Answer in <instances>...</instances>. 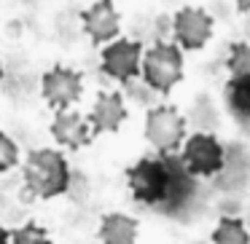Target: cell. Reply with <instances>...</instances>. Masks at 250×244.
I'll return each mask as SVG.
<instances>
[{"instance_id": "obj_9", "label": "cell", "mask_w": 250, "mask_h": 244, "mask_svg": "<svg viewBox=\"0 0 250 244\" xmlns=\"http://www.w3.org/2000/svg\"><path fill=\"white\" fill-rule=\"evenodd\" d=\"M81 22L86 35L92 38V43H110V40L119 38L121 30V19L119 11H116L113 0H94L89 8L81 11Z\"/></svg>"}, {"instance_id": "obj_1", "label": "cell", "mask_w": 250, "mask_h": 244, "mask_svg": "<svg viewBox=\"0 0 250 244\" xmlns=\"http://www.w3.org/2000/svg\"><path fill=\"white\" fill-rule=\"evenodd\" d=\"M196 174L186 167L183 156L159 153L143 156L126 169V183L135 201L146 206H156L162 212H178L188 204L196 190Z\"/></svg>"}, {"instance_id": "obj_6", "label": "cell", "mask_w": 250, "mask_h": 244, "mask_svg": "<svg viewBox=\"0 0 250 244\" xmlns=\"http://www.w3.org/2000/svg\"><path fill=\"white\" fill-rule=\"evenodd\" d=\"M41 94L54 110L70 108L73 102H78L83 94V75L73 67L54 65L49 73H43L41 81Z\"/></svg>"}, {"instance_id": "obj_10", "label": "cell", "mask_w": 250, "mask_h": 244, "mask_svg": "<svg viewBox=\"0 0 250 244\" xmlns=\"http://www.w3.org/2000/svg\"><path fill=\"white\" fill-rule=\"evenodd\" d=\"M51 137L60 145L70 148V150H78V148L89 145L94 140V131H92L89 118H83L76 110L62 108V110H57L54 121H51Z\"/></svg>"}, {"instance_id": "obj_19", "label": "cell", "mask_w": 250, "mask_h": 244, "mask_svg": "<svg viewBox=\"0 0 250 244\" xmlns=\"http://www.w3.org/2000/svg\"><path fill=\"white\" fill-rule=\"evenodd\" d=\"M237 8L239 11H250V0H237Z\"/></svg>"}, {"instance_id": "obj_7", "label": "cell", "mask_w": 250, "mask_h": 244, "mask_svg": "<svg viewBox=\"0 0 250 244\" xmlns=\"http://www.w3.org/2000/svg\"><path fill=\"white\" fill-rule=\"evenodd\" d=\"M183 161L196 177H210L223 169V145L215 134H191L183 142Z\"/></svg>"}, {"instance_id": "obj_3", "label": "cell", "mask_w": 250, "mask_h": 244, "mask_svg": "<svg viewBox=\"0 0 250 244\" xmlns=\"http://www.w3.org/2000/svg\"><path fill=\"white\" fill-rule=\"evenodd\" d=\"M143 78L159 94H167L183 78V51H180V43L156 40L143 54Z\"/></svg>"}, {"instance_id": "obj_13", "label": "cell", "mask_w": 250, "mask_h": 244, "mask_svg": "<svg viewBox=\"0 0 250 244\" xmlns=\"http://www.w3.org/2000/svg\"><path fill=\"white\" fill-rule=\"evenodd\" d=\"M226 108L242 126H250V78H229L226 81Z\"/></svg>"}, {"instance_id": "obj_8", "label": "cell", "mask_w": 250, "mask_h": 244, "mask_svg": "<svg viewBox=\"0 0 250 244\" xmlns=\"http://www.w3.org/2000/svg\"><path fill=\"white\" fill-rule=\"evenodd\" d=\"M172 33H175V40L180 43V49L186 51L202 49L212 35V17L205 8L186 6L172 17Z\"/></svg>"}, {"instance_id": "obj_5", "label": "cell", "mask_w": 250, "mask_h": 244, "mask_svg": "<svg viewBox=\"0 0 250 244\" xmlns=\"http://www.w3.org/2000/svg\"><path fill=\"white\" fill-rule=\"evenodd\" d=\"M143 46L137 40L116 38L103 49V73L126 83L135 75H143Z\"/></svg>"}, {"instance_id": "obj_16", "label": "cell", "mask_w": 250, "mask_h": 244, "mask_svg": "<svg viewBox=\"0 0 250 244\" xmlns=\"http://www.w3.org/2000/svg\"><path fill=\"white\" fill-rule=\"evenodd\" d=\"M11 244H51L49 231L35 223H27V225L11 231Z\"/></svg>"}, {"instance_id": "obj_12", "label": "cell", "mask_w": 250, "mask_h": 244, "mask_svg": "<svg viewBox=\"0 0 250 244\" xmlns=\"http://www.w3.org/2000/svg\"><path fill=\"white\" fill-rule=\"evenodd\" d=\"M137 220L124 212H108L100 220V242L103 244H135Z\"/></svg>"}, {"instance_id": "obj_11", "label": "cell", "mask_w": 250, "mask_h": 244, "mask_svg": "<svg viewBox=\"0 0 250 244\" xmlns=\"http://www.w3.org/2000/svg\"><path fill=\"white\" fill-rule=\"evenodd\" d=\"M92 124L94 137L105 134V131H119V126L126 121V105L121 99V94L116 92H100L97 99L92 105V113L86 115Z\"/></svg>"}, {"instance_id": "obj_14", "label": "cell", "mask_w": 250, "mask_h": 244, "mask_svg": "<svg viewBox=\"0 0 250 244\" xmlns=\"http://www.w3.org/2000/svg\"><path fill=\"white\" fill-rule=\"evenodd\" d=\"M212 244H250V233L239 217H221L212 231Z\"/></svg>"}, {"instance_id": "obj_4", "label": "cell", "mask_w": 250, "mask_h": 244, "mask_svg": "<svg viewBox=\"0 0 250 244\" xmlns=\"http://www.w3.org/2000/svg\"><path fill=\"white\" fill-rule=\"evenodd\" d=\"M146 140L159 153H175L186 142V118L172 105L151 108L146 115Z\"/></svg>"}, {"instance_id": "obj_20", "label": "cell", "mask_w": 250, "mask_h": 244, "mask_svg": "<svg viewBox=\"0 0 250 244\" xmlns=\"http://www.w3.org/2000/svg\"><path fill=\"white\" fill-rule=\"evenodd\" d=\"M0 83H3V65H0Z\"/></svg>"}, {"instance_id": "obj_2", "label": "cell", "mask_w": 250, "mask_h": 244, "mask_svg": "<svg viewBox=\"0 0 250 244\" xmlns=\"http://www.w3.org/2000/svg\"><path fill=\"white\" fill-rule=\"evenodd\" d=\"M24 180V199H51L70 188V167L65 153L38 148L30 150L22 169Z\"/></svg>"}, {"instance_id": "obj_17", "label": "cell", "mask_w": 250, "mask_h": 244, "mask_svg": "<svg viewBox=\"0 0 250 244\" xmlns=\"http://www.w3.org/2000/svg\"><path fill=\"white\" fill-rule=\"evenodd\" d=\"M19 164V148L6 131H0V172H8Z\"/></svg>"}, {"instance_id": "obj_18", "label": "cell", "mask_w": 250, "mask_h": 244, "mask_svg": "<svg viewBox=\"0 0 250 244\" xmlns=\"http://www.w3.org/2000/svg\"><path fill=\"white\" fill-rule=\"evenodd\" d=\"M11 242V231H6V228L0 225V244H8Z\"/></svg>"}, {"instance_id": "obj_15", "label": "cell", "mask_w": 250, "mask_h": 244, "mask_svg": "<svg viewBox=\"0 0 250 244\" xmlns=\"http://www.w3.org/2000/svg\"><path fill=\"white\" fill-rule=\"evenodd\" d=\"M226 67L234 78H250V43H231Z\"/></svg>"}]
</instances>
